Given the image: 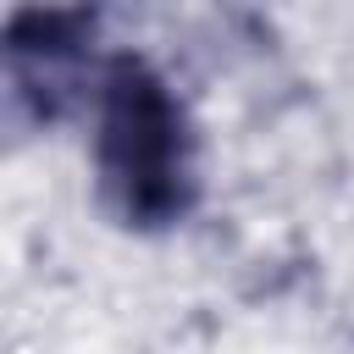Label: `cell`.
Here are the masks:
<instances>
[{"mask_svg":"<svg viewBox=\"0 0 354 354\" xmlns=\"http://www.w3.org/2000/svg\"><path fill=\"white\" fill-rule=\"evenodd\" d=\"M94 155H100V188L127 221L160 227L183 216L188 205L183 111L144 61H116L105 72Z\"/></svg>","mask_w":354,"mask_h":354,"instance_id":"cell-1","label":"cell"}]
</instances>
